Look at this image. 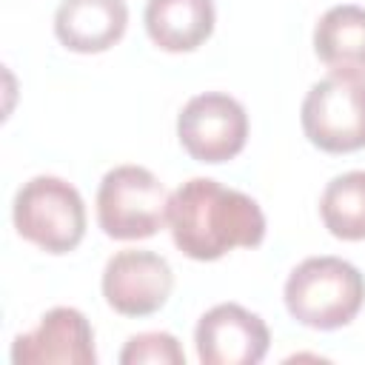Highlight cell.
<instances>
[{
	"label": "cell",
	"mask_w": 365,
	"mask_h": 365,
	"mask_svg": "<svg viewBox=\"0 0 365 365\" xmlns=\"http://www.w3.org/2000/svg\"><path fill=\"white\" fill-rule=\"evenodd\" d=\"M14 365H94V331L83 311L57 305L40 317V325L11 342Z\"/></svg>",
	"instance_id": "cell-9"
},
{
	"label": "cell",
	"mask_w": 365,
	"mask_h": 365,
	"mask_svg": "<svg viewBox=\"0 0 365 365\" xmlns=\"http://www.w3.org/2000/svg\"><path fill=\"white\" fill-rule=\"evenodd\" d=\"M319 217L336 240H365V171L334 177L319 197Z\"/></svg>",
	"instance_id": "cell-13"
},
{
	"label": "cell",
	"mask_w": 365,
	"mask_h": 365,
	"mask_svg": "<svg viewBox=\"0 0 365 365\" xmlns=\"http://www.w3.org/2000/svg\"><path fill=\"white\" fill-rule=\"evenodd\" d=\"M314 51L331 71L365 74V9L331 6L314 26Z\"/></svg>",
	"instance_id": "cell-12"
},
{
	"label": "cell",
	"mask_w": 365,
	"mask_h": 365,
	"mask_svg": "<svg viewBox=\"0 0 365 365\" xmlns=\"http://www.w3.org/2000/svg\"><path fill=\"white\" fill-rule=\"evenodd\" d=\"M302 131L328 154L365 148V74L331 71L317 80L302 100Z\"/></svg>",
	"instance_id": "cell-4"
},
{
	"label": "cell",
	"mask_w": 365,
	"mask_h": 365,
	"mask_svg": "<svg viewBox=\"0 0 365 365\" xmlns=\"http://www.w3.org/2000/svg\"><path fill=\"white\" fill-rule=\"evenodd\" d=\"M168 191L143 165H114L97 188V222L111 240H145L168 225Z\"/></svg>",
	"instance_id": "cell-5"
},
{
	"label": "cell",
	"mask_w": 365,
	"mask_h": 365,
	"mask_svg": "<svg viewBox=\"0 0 365 365\" xmlns=\"http://www.w3.org/2000/svg\"><path fill=\"white\" fill-rule=\"evenodd\" d=\"M128 26L125 0H60L54 34L68 51L100 54L111 48Z\"/></svg>",
	"instance_id": "cell-10"
},
{
	"label": "cell",
	"mask_w": 365,
	"mask_h": 365,
	"mask_svg": "<svg viewBox=\"0 0 365 365\" xmlns=\"http://www.w3.org/2000/svg\"><path fill=\"white\" fill-rule=\"evenodd\" d=\"M194 342L202 365H257L268 354L271 334L254 311L220 302L200 317Z\"/></svg>",
	"instance_id": "cell-8"
},
{
	"label": "cell",
	"mask_w": 365,
	"mask_h": 365,
	"mask_svg": "<svg viewBox=\"0 0 365 365\" xmlns=\"http://www.w3.org/2000/svg\"><path fill=\"white\" fill-rule=\"evenodd\" d=\"M168 231L185 257L211 262L231 248L259 245L265 214L254 197L211 177H191L168 197Z\"/></svg>",
	"instance_id": "cell-1"
},
{
	"label": "cell",
	"mask_w": 365,
	"mask_h": 365,
	"mask_svg": "<svg viewBox=\"0 0 365 365\" xmlns=\"http://www.w3.org/2000/svg\"><path fill=\"white\" fill-rule=\"evenodd\" d=\"M180 145L197 163L234 160L248 140V114L240 100L222 91H205L191 97L177 114Z\"/></svg>",
	"instance_id": "cell-6"
},
{
	"label": "cell",
	"mask_w": 365,
	"mask_h": 365,
	"mask_svg": "<svg viewBox=\"0 0 365 365\" xmlns=\"http://www.w3.org/2000/svg\"><path fill=\"white\" fill-rule=\"evenodd\" d=\"M288 314L314 331L348 325L365 302V277L342 257H308L285 279Z\"/></svg>",
	"instance_id": "cell-2"
},
{
	"label": "cell",
	"mask_w": 365,
	"mask_h": 365,
	"mask_svg": "<svg viewBox=\"0 0 365 365\" xmlns=\"http://www.w3.org/2000/svg\"><path fill=\"white\" fill-rule=\"evenodd\" d=\"M145 31L163 51H194L214 31V3L211 0H148L145 3Z\"/></svg>",
	"instance_id": "cell-11"
},
{
	"label": "cell",
	"mask_w": 365,
	"mask_h": 365,
	"mask_svg": "<svg viewBox=\"0 0 365 365\" xmlns=\"http://www.w3.org/2000/svg\"><path fill=\"white\" fill-rule=\"evenodd\" d=\"M174 291V271L165 257L145 248H125L108 257L103 268V297L123 317H148L160 311Z\"/></svg>",
	"instance_id": "cell-7"
},
{
	"label": "cell",
	"mask_w": 365,
	"mask_h": 365,
	"mask_svg": "<svg viewBox=\"0 0 365 365\" xmlns=\"http://www.w3.org/2000/svg\"><path fill=\"white\" fill-rule=\"evenodd\" d=\"M11 220L17 234L31 245L46 254H68L86 234V202L63 177L37 174L17 188Z\"/></svg>",
	"instance_id": "cell-3"
},
{
	"label": "cell",
	"mask_w": 365,
	"mask_h": 365,
	"mask_svg": "<svg viewBox=\"0 0 365 365\" xmlns=\"http://www.w3.org/2000/svg\"><path fill=\"white\" fill-rule=\"evenodd\" d=\"M123 365H185V354L174 334L168 331H145L125 342L120 351Z\"/></svg>",
	"instance_id": "cell-14"
}]
</instances>
